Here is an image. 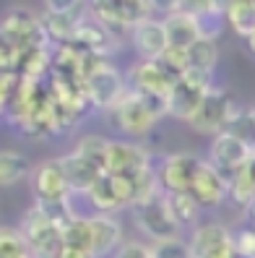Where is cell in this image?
<instances>
[{
    "instance_id": "cell-17",
    "label": "cell",
    "mask_w": 255,
    "mask_h": 258,
    "mask_svg": "<svg viewBox=\"0 0 255 258\" xmlns=\"http://www.w3.org/2000/svg\"><path fill=\"white\" fill-rule=\"evenodd\" d=\"M117 39H120V34H115L107 24L94 16V13H83L73 42H76L78 47L89 50V52H97V55L107 57V55H112L117 50Z\"/></svg>"
},
{
    "instance_id": "cell-30",
    "label": "cell",
    "mask_w": 255,
    "mask_h": 258,
    "mask_svg": "<svg viewBox=\"0 0 255 258\" xmlns=\"http://www.w3.org/2000/svg\"><path fill=\"white\" fill-rule=\"evenodd\" d=\"M107 141L110 139H104V136H83V139L78 141V146H76V151L104 170V149H107Z\"/></svg>"
},
{
    "instance_id": "cell-29",
    "label": "cell",
    "mask_w": 255,
    "mask_h": 258,
    "mask_svg": "<svg viewBox=\"0 0 255 258\" xmlns=\"http://www.w3.org/2000/svg\"><path fill=\"white\" fill-rule=\"evenodd\" d=\"M21 55H24V50L19 47V42L0 26V71H13L16 73Z\"/></svg>"
},
{
    "instance_id": "cell-31",
    "label": "cell",
    "mask_w": 255,
    "mask_h": 258,
    "mask_svg": "<svg viewBox=\"0 0 255 258\" xmlns=\"http://www.w3.org/2000/svg\"><path fill=\"white\" fill-rule=\"evenodd\" d=\"M234 240V253L242 258H255V227L247 224L239 232H232Z\"/></svg>"
},
{
    "instance_id": "cell-37",
    "label": "cell",
    "mask_w": 255,
    "mask_h": 258,
    "mask_svg": "<svg viewBox=\"0 0 255 258\" xmlns=\"http://www.w3.org/2000/svg\"><path fill=\"white\" fill-rule=\"evenodd\" d=\"M245 47H247V52L255 57V32H252L250 37H245Z\"/></svg>"
},
{
    "instance_id": "cell-32",
    "label": "cell",
    "mask_w": 255,
    "mask_h": 258,
    "mask_svg": "<svg viewBox=\"0 0 255 258\" xmlns=\"http://www.w3.org/2000/svg\"><path fill=\"white\" fill-rule=\"evenodd\" d=\"M214 8H224V0H180L177 11L190 13V16H203V13L214 11Z\"/></svg>"
},
{
    "instance_id": "cell-16",
    "label": "cell",
    "mask_w": 255,
    "mask_h": 258,
    "mask_svg": "<svg viewBox=\"0 0 255 258\" xmlns=\"http://www.w3.org/2000/svg\"><path fill=\"white\" fill-rule=\"evenodd\" d=\"M188 242L193 258H234V240L224 224H198Z\"/></svg>"
},
{
    "instance_id": "cell-8",
    "label": "cell",
    "mask_w": 255,
    "mask_h": 258,
    "mask_svg": "<svg viewBox=\"0 0 255 258\" xmlns=\"http://www.w3.org/2000/svg\"><path fill=\"white\" fill-rule=\"evenodd\" d=\"M133 217H136V227L146 237H151V242L180 235V227L172 219L167 199H164L161 190L154 193V196H148V199H143V201H138L136 206H133Z\"/></svg>"
},
{
    "instance_id": "cell-27",
    "label": "cell",
    "mask_w": 255,
    "mask_h": 258,
    "mask_svg": "<svg viewBox=\"0 0 255 258\" xmlns=\"http://www.w3.org/2000/svg\"><path fill=\"white\" fill-rule=\"evenodd\" d=\"M0 258H34L29 250L21 230L0 227Z\"/></svg>"
},
{
    "instance_id": "cell-39",
    "label": "cell",
    "mask_w": 255,
    "mask_h": 258,
    "mask_svg": "<svg viewBox=\"0 0 255 258\" xmlns=\"http://www.w3.org/2000/svg\"><path fill=\"white\" fill-rule=\"evenodd\" d=\"M227 3H234V0H224V8H227Z\"/></svg>"
},
{
    "instance_id": "cell-33",
    "label": "cell",
    "mask_w": 255,
    "mask_h": 258,
    "mask_svg": "<svg viewBox=\"0 0 255 258\" xmlns=\"http://www.w3.org/2000/svg\"><path fill=\"white\" fill-rule=\"evenodd\" d=\"M112 258H151V245H146L141 240H125Z\"/></svg>"
},
{
    "instance_id": "cell-21",
    "label": "cell",
    "mask_w": 255,
    "mask_h": 258,
    "mask_svg": "<svg viewBox=\"0 0 255 258\" xmlns=\"http://www.w3.org/2000/svg\"><path fill=\"white\" fill-rule=\"evenodd\" d=\"M164 21V32H167V42L172 50H188L193 42L201 39V26L198 19L183 11H172L161 19Z\"/></svg>"
},
{
    "instance_id": "cell-24",
    "label": "cell",
    "mask_w": 255,
    "mask_h": 258,
    "mask_svg": "<svg viewBox=\"0 0 255 258\" xmlns=\"http://www.w3.org/2000/svg\"><path fill=\"white\" fill-rule=\"evenodd\" d=\"M83 19V11H70V13H47L44 19V29L52 39H57L60 44H68L76 39V32H78V24Z\"/></svg>"
},
{
    "instance_id": "cell-34",
    "label": "cell",
    "mask_w": 255,
    "mask_h": 258,
    "mask_svg": "<svg viewBox=\"0 0 255 258\" xmlns=\"http://www.w3.org/2000/svg\"><path fill=\"white\" fill-rule=\"evenodd\" d=\"M83 0H44V8L47 13H70V11H78Z\"/></svg>"
},
{
    "instance_id": "cell-22",
    "label": "cell",
    "mask_w": 255,
    "mask_h": 258,
    "mask_svg": "<svg viewBox=\"0 0 255 258\" xmlns=\"http://www.w3.org/2000/svg\"><path fill=\"white\" fill-rule=\"evenodd\" d=\"M32 162L16 149H0V188L16 185L32 175Z\"/></svg>"
},
{
    "instance_id": "cell-2",
    "label": "cell",
    "mask_w": 255,
    "mask_h": 258,
    "mask_svg": "<svg viewBox=\"0 0 255 258\" xmlns=\"http://www.w3.org/2000/svg\"><path fill=\"white\" fill-rule=\"evenodd\" d=\"M21 235H24L34 258H57L60 250L65 248L63 224L57 219H52L47 211H42L39 206H32L24 214Z\"/></svg>"
},
{
    "instance_id": "cell-11",
    "label": "cell",
    "mask_w": 255,
    "mask_h": 258,
    "mask_svg": "<svg viewBox=\"0 0 255 258\" xmlns=\"http://www.w3.org/2000/svg\"><path fill=\"white\" fill-rule=\"evenodd\" d=\"M201 157L190 151H175L167 154L156 167V183L161 193H188L193 185V177L198 172Z\"/></svg>"
},
{
    "instance_id": "cell-23",
    "label": "cell",
    "mask_w": 255,
    "mask_h": 258,
    "mask_svg": "<svg viewBox=\"0 0 255 258\" xmlns=\"http://www.w3.org/2000/svg\"><path fill=\"white\" fill-rule=\"evenodd\" d=\"M164 199H167L169 214L177 222L180 230H183V227H198V217H201L203 209L190 193H164Z\"/></svg>"
},
{
    "instance_id": "cell-12",
    "label": "cell",
    "mask_w": 255,
    "mask_h": 258,
    "mask_svg": "<svg viewBox=\"0 0 255 258\" xmlns=\"http://www.w3.org/2000/svg\"><path fill=\"white\" fill-rule=\"evenodd\" d=\"M146 170H154V162L148 149L136 141H107L104 149V172L115 175H138Z\"/></svg>"
},
{
    "instance_id": "cell-9",
    "label": "cell",
    "mask_w": 255,
    "mask_h": 258,
    "mask_svg": "<svg viewBox=\"0 0 255 258\" xmlns=\"http://www.w3.org/2000/svg\"><path fill=\"white\" fill-rule=\"evenodd\" d=\"M92 13L115 34H123L130 32L138 21L148 19L154 11L148 0H92Z\"/></svg>"
},
{
    "instance_id": "cell-19",
    "label": "cell",
    "mask_w": 255,
    "mask_h": 258,
    "mask_svg": "<svg viewBox=\"0 0 255 258\" xmlns=\"http://www.w3.org/2000/svg\"><path fill=\"white\" fill-rule=\"evenodd\" d=\"M89 227H92V253L94 258H102L123 245V224L112 214H89Z\"/></svg>"
},
{
    "instance_id": "cell-1",
    "label": "cell",
    "mask_w": 255,
    "mask_h": 258,
    "mask_svg": "<svg viewBox=\"0 0 255 258\" xmlns=\"http://www.w3.org/2000/svg\"><path fill=\"white\" fill-rule=\"evenodd\" d=\"M112 115H115V125L123 133L133 136V139H141V136L151 133L159 120L167 115V99L128 89L125 97L115 104Z\"/></svg>"
},
{
    "instance_id": "cell-18",
    "label": "cell",
    "mask_w": 255,
    "mask_h": 258,
    "mask_svg": "<svg viewBox=\"0 0 255 258\" xmlns=\"http://www.w3.org/2000/svg\"><path fill=\"white\" fill-rule=\"evenodd\" d=\"M130 42L136 52L143 60H159L164 52L169 50V42H167V32H164V21L148 16L143 21H138L136 26L130 29Z\"/></svg>"
},
{
    "instance_id": "cell-20",
    "label": "cell",
    "mask_w": 255,
    "mask_h": 258,
    "mask_svg": "<svg viewBox=\"0 0 255 258\" xmlns=\"http://www.w3.org/2000/svg\"><path fill=\"white\" fill-rule=\"evenodd\" d=\"M60 159V167H63V172H65V180H68V185L73 193H86L89 188L94 185V180L104 172L99 164H94L92 159H86L83 154H78L76 149L68 151V154L63 157H57Z\"/></svg>"
},
{
    "instance_id": "cell-13",
    "label": "cell",
    "mask_w": 255,
    "mask_h": 258,
    "mask_svg": "<svg viewBox=\"0 0 255 258\" xmlns=\"http://www.w3.org/2000/svg\"><path fill=\"white\" fill-rule=\"evenodd\" d=\"M0 26L19 42V47L24 52H29V50H47L50 34H47V29H44V24L34 16L32 11L13 8L11 13H6V19L0 21Z\"/></svg>"
},
{
    "instance_id": "cell-6",
    "label": "cell",
    "mask_w": 255,
    "mask_h": 258,
    "mask_svg": "<svg viewBox=\"0 0 255 258\" xmlns=\"http://www.w3.org/2000/svg\"><path fill=\"white\" fill-rule=\"evenodd\" d=\"M29 185H32L37 206H63L73 199V190L65 180L63 167H60V159H47L37 164L29 175Z\"/></svg>"
},
{
    "instance_id": "cell-3",
    "label": "cell",
    "mask_w": 255,
    "mask_h": 258,
    "mask_svg": "<svg viewBox=\"0 0 255 258\" xmlns=\"http://www.w3.org/2000/svg\"><path fill=\"white\" fill-rule=\"evenodd\" d=\"M239 104L237 99L227 92L224 86H211L208 94L203 97L198 112L193 115L190 120V128L201 133V136H219L224 131H229V125L234 123V117L239 115Z\"/></svg>"
},
{
    "instance_id": "cell-35",
    "label": "cell",
    "mask_w": 255,
    "mask_h": 258,
    "mask_svg": "<svg viewBox=\"0 0 255 258\" xmlns=\"http://www.w3.org/2000/svg\"><path fill=\"white\" fill-rule=\"evenodd\" d=\"M148 3H151V11H161L164 16H167V13L177 11L180 0H148Z\"/></svg>"
},
{
    "instance_id": "cell-26",
    "label": "cell",
    "mask_w": 255,
    "mask_h": 258,
    "mask_svg": "<svg viewBox=\"0 0 255 258\" xmlns=\"http://www.w3.org/2000/svg\"><path fill=\"white\" fill-rule=\"evenodd\" d=\"M185 52H188V68L214 73V68L219 63V44H216V39L201 37L198 42H193Z\"/></svg>"
},
{
    "instance_id": "cell-25",
    "label": "cell",
    "mask_w": 255,
    "mask_h": 258,
    "mask_svg": "<svg viewBox=\"0 0 255 258\" xmlns=\"http://www.w3.org/2000/svg\"><path fill=\"white\" fill-rule=\"evenodd\" d=\"M224 16H227V26L239 37H250L255 32V0H234L227 3L224 8Z\"/></svg>"
},
{
    "instance_id": "cell-5",
    "label": "cell",
    "mask_w": 255,
    "mask_h": 258,
    "mask_svg": "<svg viewBox=\"0 0 255 258\" xmlns=\"http://www.w3.org/2000/svg\"><path fill=\"white\" fill-rule=\"evenodd\" d=\"M83 196H86V201L92 204V209L97 211V214H115V211H120V209H133V204H136L133 175L102 172L94 180V185Z\"/></svg>"
},
{
    "instance_id": "cell-28",
    "label": "cell",
    "mask_w": 255,
    "mask_h": 258,
    "mask_svg": "<svg viewBox=\"0 0 255 258\" xmlns=\"http://www.w3.org/2000/svg\"><path fill=\"white\" fill-rule=\"evenodd\" d=\"M151 258H193L190 242L183 237H167L151 242Z\"/></svg>"
},
{
    "instance_id": "cell-36",
    "label": "cell",
    "mask_w": 255,
    "mask_h": 258,
    "mask_svg": "<svg viewBox=\"0 0 255 258\" xmlns=\"http://www.w3.org/2000/svg\"><path fill=\"white\" fill-rule=\"evenodd\" d=\"M57 258H94L92 253H86V250H78V248H63V250H60V255Z\"/></svg>"
},
{
    "instance_id": "cell-7",
    "label": "cell",
    "mask_w": 255,
    "mask_h": 258,
    "mask_svg": "<svg viewBox=\"0 0 255 258\" xmlns=\"http://www.w3.org/2000/svg\"><path fill=\"white\" fill-rule=\"evenodd\" d=\"M125 92H128V81L112 63H102L97 71H92L83 79L86 102L94 110H115V104L125 97Z\"/></svg>"
},
{
    "instance_id": "cell-15",
    "label": "cell",
    "mask_w": 255,
    "mask_h": 258,
    "mask_svg": "<svg viewBox=\"0 0 255 258\" xmlns=\"http://www.w3.org/2000/svg\"><path fill=\"white\" fill-rule=\"evenodd\" d=\"M208 151H211L208 162L216 164L219 170L229 177V175H234L237 170H242V167L247 164V159L255 154V146H250L245 139H239V136L224 131V133L214 136Z\"/></svg>"
},
{
    "instance_id": "cell-4",
    "label": "cell",
    "mask_w": 255,
    "mask_h": 258,
    "mask_svg": "<svg viewBox=\"0 0 255 258\" xmlns=\"http://www.w3.org/2000/svg\"><path fill=\"white\" fill-rule=\"evenodd\" d=\"M211 86H214V73L188 68L167 94V115L175 120H183V123H190Z\"/></svg>"
},
{
    "instance_id": "cell-38",
    "label": "cell",
    "mask_w": 255,
    "mask_h": 258,
    "mask_svg": "<svg viewBox=\"0 0 255 258\" xmlns=\"http://www.w3.org/2000/svg\"><path fill=\"white\" fill-rule=\"evenodd\" d=\"M247 214H250V224H252V227H255V204H252V206H250V209H247Z\"/></svg>"
},
{
    "instance_id": "cell-10",
    "label": "cell",
    "mask_w": 255,
    "mask_h": 258,
    "mask_svg": "<svg viewBox=\"0 0 255 258\" xmlns=\"http://www.w3.org/2000/svg\"><path fill=\"white\" fill-rule=\"evenodd\" d=\"M177 79L180 76L175 71H169L161 57L159 60H143L141 57L138 63L130 68L125 81H128V89H133V92L167 99V94L172 92V86H175Z\"/></svg>"
},
{
    "instance_id": "cell-14",
    "label": "cell",
    "mask_w": 255,
    "mask_h": 258,
    "mask_svg": "<svg viewBox=\"0 0 255 258\" xmlns=\"http://www.w3.org/2000/svg\"><path fill=\"white\" fill-rule=\"evenodd\" d=\"M188 193L201 204V209H216L227 201L229 177L224 175L216 164H211L208 159H201L198 172L193 177V185H190Z\"/></svg>"
}]
</instances>
